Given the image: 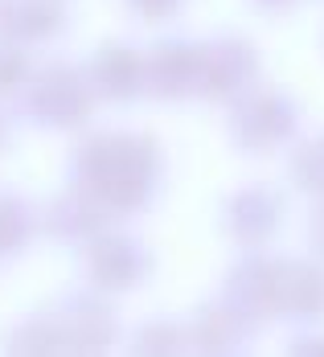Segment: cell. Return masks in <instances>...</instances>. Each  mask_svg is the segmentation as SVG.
<instances>
[{"label": "cell", "mask_w": 324, "mask_h": 357, "mask_svg": "<svg viewBox=\"0 0 324 357\" xmlns=\"http://www.w3.org/2000/svg\"><path fill=\"white\" fill-rule=\"evenodd\" d=\"M321 247H324V226H321Z\"/></svg>", "instance_id": "cell-1"}, {"label": "cell", "mask_w": 324, "mask_h": 357, "mask_svg": "<svg viewBox=\"0 0 324 357\" xmlns=\"http://www.w3.org/2000/svg\"><path fill=\"white\" fill-rule=\"evenodd\" d=\"M271 4H288V0H271Z\"/></svg>", "instance_id": "cell-2"}]
</instances>
